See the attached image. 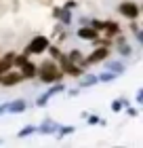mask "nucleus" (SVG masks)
<instances>
[{"mask_svg":"<svg viewBox=\"0 0 143 148\" xmlns=\"http://www.w3.org/2000/svg\"><path fill=\"white\" fill-rule=\"evenodd\" d=\"M51 45V38H46V36H36V38H32V42L25 47V53L28 55H40V53H44L46 51V47Z\"/></svg>","mask_w":143,"mask_h":148,"instance_id":"20e7f679","label":"nucleus"},{"mask_svg":"<svg viewBox=\"0 0 143 148\" xmlns=\"http://www.w3.org/2000/svg\"><path fill=\"white\" fill-rule=\"evenodd\" d=\"M23 80V74L19 72V70H6L4 74H0V85H4V87H15L19 85Z\"/></svg>","mask_w":143,"mask_h":148,"instance_id":"39448f33","label":"nucleus"},{"mask_svg":"<svg viewBox=\"0 0 143 148\" xmlns=\"http://www.w3.org/2000/svg\"><path fill=\"white\" fill-rule=\"evenodd\" d=\"M141 95H143V91H141V89H139V91H137V104H141V99H143V97H141Z\"/></svg>","mask_w":143,"mask_h":148,"instance_id":"5701e85b","label":"nucleus"},{"mask_svg":"<svg viewBox=\"0 0 143 148\" xmlns=\"http://www.w3.org/2000/svg\"><path fill=\"white\" fill-rule=\"evenodd\" d=\"M53 131H57V125L51 123V121H46L44 125H40V133H53Z\"/></svg>","mask_w":143,"mask_h":148,"instance_id":"4468645a","label":"nucleus"},{"mask_svg":"<svg viewBox=\"0 0 143 148\" xmlns=\"http://www.w3.org/2000/svg\"><path fill=\"white\" fill-rule=\"evenodd\" d=\"M118 13L122 17H126V19H139L141 15V9H139V4H137V0H126V2H120L118 4Z\"/></svg>","mask_w":143,"mask_h":148,"instance_id":"7ed1b4c3","label":"nucleus"},{"mask_svg":"<svg viewBox=\"0 0 143 148\" xmlns=\"http://www.w3.org/2000/svg\"><path fill=\"white\" fill-rule=\"evenodd\" d=\"M91 25H93V28L97 30V32H99V30H103V21H95V19H93V21H91Z\"/></svg>","mask_w":143,"mask_h":148,"instance_id":"aec40b11","label":"nucleus"},{"mask_svg":"<svg viewBox=\"0 0 143 148\" xmlns=\"http://www.w3.org/2000/svg\"><path fill=\"white\" fill-rule=\"evenodd\" d=\"M110 49L112 47H97L88 57H84L82 62H80V66L82 68H88V66H93V64H99V62H105L107 57H110Z\"/></svg>","mask_w":143,"mask_h":148,"instance_id":"f03ea898","label":"nucleus"},{"mask_svg":"<svg viewBox=\"0 0 143 148\" xmlns=\"http://www.w3.org/2000/svg\"><path fill=\"white\" fill-rule=\"evenodd\" d=\"M99 80H97V76H86L84 80H80V87H91V85H97Z\"/></svg>","mask_w":143,"mask_h":148,"instance_id":"f3484780","label":"nucleus"},{"mask_svg":"<svg viewBox=\"0 0 143 148\" xmlns=\"http://www.w3.org/2000/svg\"><path fill=\"white\" fill-rule=\"evenodd\" d=\"M101 32H103L107 38L114 40V36H118L122 30H120V25L116 23V21H103V30H101Z\"/></svg>","mask_w":143,"mask_h":148,"instance_id":"6e6552de","label":"nucleus"},{"mask_svg":"<svg viewBox=\"0 0 143 148\" xmlns=\"http://www.w3.org/2000/svg\"><path fill=\"white\" fill-rule=\"evenodd\" d=\"M118 45H120V53H122V55H131V53H133V49L124 42V40H122V42H118Z\"/></svg>","mask_w":143,"mask_h":148,"instance_id":"6ab92c4d","label":"nucleus"},{"mask_svg":"<svg viewBox=\"0 0 143 148\" xmlns=\"http://www.w3.org/2000/svg\"><path fill=\"white\" fill-rule=\"evenodd\" d=\"M76 36H78V38H82V40H91V42H93V40L99 36V32L95 30L93 25H82V28H78V30H76Z\"/></svg>","mask_w":143,"mask_h":148,"instance_id":"423d86ee","label":"nucleus"},{"mask_svg":"<svg viewBox=\"0 0 143 148\" xmlns=\"http://www.w3.org/2000/svg\"><path fill=\"white\" fill-rule=\"evenodd\" d=\"M116 76H118L116 72H103L101 76H97V80H99V83H112Z\"/></svg>","mask_w":143,"mask_h":148,"instance_id":"ddd939ff","label":"nucleus"},{"mask_svg":"<svg viewBox=\"0 0 143 148\" xmlns=\"http://www.w3.org/2000/svg\"><path fill=\"white\" fill-rule=\"evenodd\" d=\"M53 15H55L57 19H61L63 23H70V21H72V13H70V9H55V11H53Z\"/></svg>","mask_w":143,"mask_h":148,"instance_id":"9b49d317","label":"nucleus"},{"mask_svg":"<svg viewBox=\"0 0 143 148\" xmlns=\"http://www.w3.org/2000/svg\"><path fill=\"white\" fill-rule=\"evenodd\" d=\"M13 57H15V53H6V55L0 57V74H4L6 70L13 68Z\"/></svg>","mask_w":143,"mask_h":148,"instance_id":"9d476101","label":"nucleus"},{"mask_svg":"<svg viewBox=\"0 0 143 148\" xmlns=\"http://www.w3.org/2000/svg\"><path fill=\"white\" fill-rule=\"evenodd\" d=\"M74 131V127H63V129H61V136H67V133H72Z\"/></svg>","mask_w":143,"mask_h":148,"instance_id":"4be33fe9","label":"nucleus"},{"mask_svg":"<svg viewBox=\"0 0 143 148\" xmlns=\"http://www.w3.org/2000/svg\"><path fill=\"white\" fill-rule=\"evenodd\" d=\"M74 6H76V0H67V2H65V9H74Z\"/></svg>","mask_w":143,"mask_h":148,"instance_id":"412c9836","label":"nucleus"},{"mask_svg":"<svg viewBox=\"0 0 143 148\" xmlns=\"http://www.w3.org/2000/svg\"><path fill=\"white\" fill-rule=\"evenodd\" d=\"M107 68H110V72H116V74H120L122 70H124V64H120V62H114V64H107Z\"/></svg>","mask_w":143,"mask_h":148,"instance_id":"dca6fc26","label":"nucleus"},{"mask_svg":"<svg viewBox=\"0 0 143 148\" xmlns=\"http://www.w3.org/2000/svg\"><path fill=\"white\" fill-rule=\"evenodd\" d=\"M53 85H55V83H53ZM59 91H63V85H61V83H57V85L53 87V89H51L49 93H44V95H40V97L36 99V104H38V106H44L46 102H49V97H51V95H55V93H59Z\"/></svg>","mask_w":143,"mask_h":148,"instance_id":"1a4fd4ad","label":"nucleus"},{"mask_svg":"<svg viewBox=\"0 0 143 148\" xmlns=\"http://www.w3.org/2000/svg\"><path fill=\"white\" fill-rule=\"evenodd\" d=\"M65 57L70 59V62H74V64H78V66H80V62H82V59H84V55H82V53H80L78 49H72V51L67 53Z\"/></svg>","mask_w":143,"mask_h":148,"instance_id":"f8f14e48","label":"nucleus"},{"mask_svg":"<svg viewBox=\"0 0 143 148\" xmlns=\"http://www.w3.org/2000/svg\"><path fill=\"white\" fill-rule=\"evenodd\" d=\"M9 112H21L25 110V102H15V104H11V106H4Z\"/></svg>","mask_w":143,"mask_h":148,"instance_id":"2eb2a0df","label":"nucleus"},{"mask_svg":"<svg viewBox=\"0 0 143 148\" xmlns=\"http://www.w3.org/2000/svg\"><path fill=\"white\" fill-rule=\"evenodd\" d=\"M0 144H2V140H0Z\"/></svg>","mask_w":143,"mask_h":148,"instance_id":"b1692460","label":"nucleus"},{"mask_svg":"<svg viewBox=\"0 0 143 148\" xmlns=\"http://www.w3.org/2000/svg\"><path fill=\"white\" fill-rule=\"evenodd\" d=\"M34 131H36V127H32V125H28V127H23V129L19 131L17 136H19V138H25V136H30V133H34Z\"/></svg>","mask_w":143,"mask_h":148,"instance_id":"a211bd4d","label":"nucleus"},{"mask_svg":"<svg viewBox=\"0 0 143 148\" xmlns=\"http://www.w3.org/2000/svg\"><path fill=\"white\" fill-rule=\"evenodd\" d=\"M36 76L42 80L46 85H53V83H59V80H63L65 74L61 72V68L55 64V59H46L42 66H38L36 70Z\"/></svg>","mask_w":143,"mask_h":148,"instance_id":"f257e3e1","label":"nucleus"},{"mask_svg":"<svg viewBox=\"0 0 143 148\" xmlns=\"http://www.w3.org/2000/svg\"><path fill=\"white\" fill-rule=\"evenodd\" d=\"M36 70H38V66L34 64V62H25L21 68H19V72L23 74V80H30V78H36Z\"/></svg>","mask_w":143,"mask_h":148,"instance_id":"0eeeda50","label":"nucleus"}]
</instances>
